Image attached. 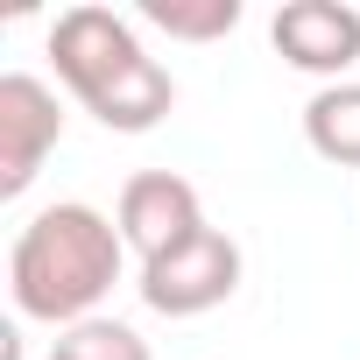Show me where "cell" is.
<instances>
[{
    "instance_id": "6da1fadb",
    "label": "cell",
    "mask_w": 360,
    "mask_h": 360,
    "mask_svg": "<svg viewBox=\"0 0 360 360\" xmlns=\"http://www.w3.org/2000/svg\"><path fill=\"white\" fill-rule=\"evenodd\" d=\"M120 262H127V240L106 212L64 198V205H43L15 248H8V290H15V311L22 318H43V325H85L99 318L106 290L120 283Z\"/></svg>"
},
{
    "instance_id": "7a4b0ae2",
    "label": "cell",
    "mask_w": 360,
    "mask_h": 360,
    "mask_svg": "<svg viewBox=\"0 0 360 360\" xmlns=\"http://www.w3.org/2000/svg\"><path fill=\"white\" fill-rule=\"evenodd\" d=\"M50 57H57V78L71 85V99L99 127H113V134H148L176 106V78L141 50V36L113 8H99V0L64 8L50 22Z\"/></svg>"
},
{
    "instance_id": "3957f363",
    "label": "cell",
    "mask_w": 360,
    "mask_h": 360,
    "mask_svg": "<svg viewBox=\"0 0 360 360\" xmlns=\"http://www.w3.org/2000/svg\"><path fill=\"white\" fill-rule=\"evenodd\" d=\"M240 290V240L205 226L191 240H176L169 255L141 262V304L162 318H205Z\"/></svg>"
},
{
    "instance_id": "277c9868",
    "label": "cell",
    "mask_w": 360,
    "mask_h": 360,
    "mask_svg": "<svg viewBox=\"0 0 360 360\" xmlns=\"http://www.w3.org/2000/svg\"><path fill=\"white\" fill-rule=\"evenodd\" d=\"M64 141V106L36 71H8L0 78V198H22L50 148Z\"/></svg>"
},
{
    "instance_id": "5b68a950",
    "label": "cell",
    "mask_w": 360,
    "mask_h": 360,
    "mask_svg": "<svg viewBox=\"0 0 360 360\" xmlns=\"http://www.w3.org/2000/svg\"><path fill=\"white\" fill-rule=\"evenodd\" d=\"M113 226H120L127 255L155 262V255H169L176 240L205 233V205H198V184H191V176H176V169H141V176H127V184H120Z\"/></svg>"
},
{
    "instance_id": "8992f818",
    "label": "cell",
    "mask_w": 360,
    "mask_h": 360,
    "mask_svg": "<svg viewBox=\"0 0 360 360\" xmlns=\"http://www.w3.org/2000/svg\"><path fill=\"white\" fill-rule=\"evenodd\" d=\"M269 36L290 71H311L325 85H339L360 64V8H346V0H283Z\"/></svg>"
},
{
    "instance_id": "52a82bcc",
    "label": "cell",
    "mask_w": 360,
    "mask_h": 360,
    "mask_svg": "<svg viewBox=\"0 0 360 360\" xmlns=\"http://www.w3.org/2000/svg\"><path fill=\"white\" fill-rule=\"evenodd\" d=\"M304 141L339 162V169H360V78H339V85H318L311 106H304Z\"/></svg>"
},
{
    "instance_id": "ba28073f",
    "label": "cell",
    "mask_w": 360,
    "mask_h": 360,
    "mask_svg": "<svg viewBox=\"0 0 360 360\" xmlns=\"http://www.w3.org/2000/svg\"><path fill=\"white\" fill-rule=\"evenodd\" d=\"M141 22L176 43H219L240 29V0H141Z\"/></svg>"
},
{
    "instance_id": "9c48e42d",
    "label": "cell",
    "mask_w": 360,
    "mask_h": 360,
    "mask_svg": "<svg viewBox=\"0 0 360 360\" xmlns=\"http://www.w3.org/2000/svg\"><path fill=\"white\" fill-rule=\"evenodd\" d=\"M43 360H148V339L120 318H85V325H64Z\"/></svg>"
}]
</instances>
